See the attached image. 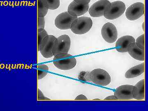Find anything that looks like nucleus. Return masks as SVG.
Instances as JSON below:
<instances>
[{"instance_id":"nucleus-12","label":"nucleus","mask_w":148,"mask_h":111,"mask_svg":"<svg viewBox=\"0 0 148 111\" xmlns=\"http://www.w3.org/2000/svg\"><path fill=\"white\" fill-rule=\"evenodd\" d=\"M88 4H79L73 1L68 7V12L71 15L77 17L86 13L88 10Z\"/></svg>"},{"instance_id":"nucleus-20","label":"nucleus","mask_w":148,"mask_h":111,"mask_svg":"<svg viewBox=\"0 0 148 111\" xmlns=\"http://www.w3.org/2000/svg\"><path fill=\"white\" fill-rule=\"evenodd\" d=\"M48 34L47 32L45 31V29L42 30V31H39L38 32V51L39 49V47L40 45L41 42H42L43 39L46 36H47Z\"/></svg>"},{"instance_id":"nucleus-22","label":"nucleus","mask_w":148,"mask_h":111,"mask_svg":"<svg viewBox=\"0 0 148 111\" xmlns=\"http://www.w3.org/2000/svg\"><path fill=\"white\" fill-rule=\"evenodd\" d=\"M45 27V20L44 17L39 18L38 17V32L44 30Z\"/></svg>"},{"instance_id":"nucleus-18","label":"nucleus","mask_w":148,"mask_h":111,"mask_svg":"<svg viewBox=\"0 0 148 111\" xmlns=\"http://www.w3.org/2000/svg\"><path fill=\"white\" fill-rule=\"evenodd\" d=\"M49 71V68L45 64H41L38 66V79H41L45 77Z\"/></svg>"},{"instance_id":"nucleus-11","label":"nucleus","mask_w":148,"mask_h":111,"mask_svg":"<svg viewBox=\"0 0 148 111\" xmlns=\"http://www.w3.org/2000/svg\"><path fill=\"white\" fill-rule=\"evenodd\" d=\"M133 86L130 85L121 86L116 89L114 92V96L116 98L117 100L121 101H126L133 99Z\"/></svg>"},{"instance_id":"nucleus-17","label":"nucleus","mask_w":148,"mask_h":111,"mask_svg":"<svg viewBox=\"0 0 148 111\" xmlns=\"http://www.w3.org/2000/svg\"><path fill=\"white\" fill-rule=\"evenodd\" d=\"M48 10H55L60 5V0H40Z\"/></svg>"},{"instance_id":"nucleus-7","label":"nucleus","mask_w":148,"mask_h":111,"mask_svg":"<svg viewBox=\"0 0 148 111\" xmlns=\"http://www.w3.org/2000/svg\"><path fill=\"white\" fill-rule=\"evenodd\" d=\"M56 39V38L53 35H48L41 42L38 51L45 58H51L53 56L52 48Z\"/></svg>"},{"instance_id":"nucleus-9","label":"nucleus","mask_w":148,"mask_h":111,"mask_svg":"<svg viewBox=\"0 0 148 111\" xmlns=\"http://www.w3.org/2000/svg\"><path fill=\"white\" fill-rule=\"evenodd\" d=\"M101 35L107 42L112 43L117 39V30L113 24L108 22L103 25L101 30Z\"/></svg>"},{"instance_id":"nucleus-2","label":"nucleus","mask_w":148,"mask_h":111,"mask_svg":"<svg viewBox=\"0 0 148 111\" xmlns=\"http://www.w3.org/2000/svg\"><path fill=\"white\" fill-rule=\"evenodd\" d=\"M92 26L91 18L86 16L77 18L72 23L71 30L76 34L82 35L90 31Z\"/></svg>"},{"instance_id":"nucleus-13","label":"nucleus","mask_w":148,"mask_h":111,"mask_svg":"<svg viewBox=\"0 0 148 111\" xmlns=\"http://www.w3.org/2000/svg\"><path fill=\"white\" fill-rule=\"evenodd\" d=\"M135 39L132 36H125L121 37L117 40L116 43V49L118 52H127L129 45L135 42Z\"/></svg>"},{"instance_id":"nucleus-10","label":"nucleus","mask_w":148,"mask_h":111,"mask_svg":"<svg viewBox=\"0 0 148 111\" xmlns=\"http://www.w3.org/2000/svg\"><path fill=\"white\" fill-rule=\"evenodd\" d=\"M110 3L108 0H100L96 2L89 9V14L93 17H99L103 16L104 11Z\"/></svg>"},{"instance_id":"nucleus-1","label":"nucleus","mask_w":148,"mask_h":111,"mask_svg":"<svg viewBox=\"0 0 148 111\" xmlns=\"http://www.w3.org/2000/svg\"><path fill=\"white\" fill-rule=\"evenodd\" d=\"M54 66L61 70H69L76 66L77 60L73 56L67 53H61L54 56L53 59Z\"/></svg>"},{"instance_id":"nucleus-6","label":"nucleus","mask_w":148,"mask_h":111,"mask_svg":"<svg viewBox=\"0 0 148 111\" xmlns=\"http://www.w3.org/2000/svg\"><path fill=\"white\" fill-rule=\"evenodd\" d=\"M77 18V16L70 14L68 12H65L56 16L55 20V26L61 30L70 29L72 23Z\"/></svg>"},{"instance_id":"nucleus-8","label":"nucleus","mask_w":148,"mask_h":111,"mask_svg":"<svg viewBox=\"0 0 148 111\" xmlns=\"http://www.w3.org/2000/svg\"><path fill=\"white\" fill-rule=\"evenodd\" d=\"M145 13V5L138 2L130 6L125 12V16L128 20L134 21L140 18Z\"/></svg>"},{"instance_id":"nucleus-19","label":"nucleus","mask_w":148,"mask_h":111,"mask_svg":"<svg viewBox=\"0 0 148 111\" xmlns=\"http://www.w3.org/2000/svg\"><path fill=\"white\" fill-rule=\"evenodd\" d=\"M38 17L43 18L47 14L48 9L40 0H38Z\"/></svg>"},{"instance_id":"nucleus-14","label":"nucleus","mask_w":148,"mask_h":111,"mask_svg":"<svg viewBox=\"0 0 148 111\" xmlns=\"http://www.w3.org/2000/svg\"><path fill=\"white\" fill-rule=\"evenodd\" d=\"M127 52L134 59L140 61H145V50L138 47L136 43H132L129 45Z\"/></svg>"},{"instance_id":"nucleus-3","label":"nucleus","mask_w":148,"mask_h":111,"mask_svg":"<svg viewBox=\"0 0 148 111\" xmlns=\"http://www.w3.org/2000/svg\"><path fill=\"white\" fill-rule=\"evenodd\" d=\"M126 9L125 4L121 1H116L111 3L110 6L104 12L105 18L113 20L121 16Z\"/></svg>"},{"instance_id":"nucleus-15","label":"nucleus","mask_w":148,"mask_h":111,"mask_svg":"<svg viewBox=\"0 0 148 111\" xmlns=\"http://www.w3.org/2000/svg\"><path fill=\"white\" fill-rule=\"evenodd\" d=\"M133 98L139 101L145 99V80H140L133 86L132 91Z\"/></svg>"},{"instance_id":"nucleus-27","label":"nucleus","mask_w":148,"mask_h":111,"mask_svg":"<svg viewBox=\"0 0 148 111\" xmlns=\"http://www.w3.org/2000/svg\"><path fill=\"white\" fill-rule=\"evenodd\" d=\"M104 100H117L116 98L114 95H110L106 97Z\"/></svg>"},{"instance_id":"nucleus-5","label":"nucleus","mask_w":148,"mask_h":111,"mask_svg":"<svg viewBox=\"0 0 148 111\" xmlns=\"http://www.w3.org/2000/svg\"><path fill=\"white\" fill-rule=\"evenodd\" d=\"M71 45V38L68 35H63L56 38L52 48L53 56H55L59 53H68Z\"/></svg>"},{"instance_id":"nucleus-16","label":"nucleus","mask_w":148,"mask_h":111,"mask_svg":"<svg viewBox=\"0 0 148 111\" xmlns=\"http://www.w3.org/2000/svg\"><path fill=\"white\" fill-rule=\"evenodd\" d=\"M145 63L139 64L128 70L125 73V78L128 79L133 78L142 75L145 72Z\"/></svg>"},{"instance_id":"nucleus-4","label":"nucleus","mask_w":148,"mask_h":111,"mask_svg":"<svg viewBox=\"0 0 148 111\" xmlns=\"http://www.w3.org/2000/svg\"><path fill=\"white\" fill-rule=\"evenodd\" d=\"M89 82L98 85L106 86L110 83V74L103 69H95L89 73Z\"/></svg>"},{"instance_id":"nucleus-25","label":"nucleus","mask_w":148,"mask_h":111,"mask_svg":"<svg viewBox=\"0 0 148 111\" xmlns=\"http://www.w3.org/2000/svg\"><path fill=\"white\" fill-rule=\"evenodd\" d=\"M76 2L82 5H86L89 3L90 0H74Z\"/></svg>"},{"instance_id":"nucleus-23","label":"nucleus","mask_w":148,"mask_h":111,"mask_svg":"<svg viewBox=\"0 0 148 111\" xmlns=\"http://www.w3.org/2000/svg\"><path fill=\"white\" fill-rule=\"evenodd\" d=\"M79 78L81 80L89 82V73H86V72H82L79 74Z\"/></svg>"},{"instance_id":"nucleus-21","label":"nucleus","mask_w":148,"mask_h":111,"mask_svg":"<svg viewBox=\"0 0 148 111\" xmlns=\"http://www.w3.org/2000/svg\"><path fill=\"white\" fill-rule=\"evenodd\" d=\"M135 43L138 47L145 50V34L141 35L138 37Z\"/></svg>"},{"instance_id":"nucleus-24","label":"nucleus","mask_w":148,"mask_h":111,"mask_svg":"<svg viewBox=\"0 0 148 111\" xmlns=\"http://www.w3.org/2000/svg\"><path fill=\"white\" fill-rule=\"evenodd\" d=\"M38 100H49V99L48 98H46L44 96L43 94H42L41 91L38 89Z\"/></svg>"},{"instance_id":"nucleus-26","label":"nucleus","mask_w":148,"mask_h":111,"mask_svg":"<svg viewBox=\"0 0 148 111\" xmlns=\"http://www.w3.org/2000/svg\"><path fill=\"white\" fill-rule=\"evenodd\" d=\"M87 98L86 97L85 95H78L75 98V100H87Z\"/></svg>"}]
</instances>
